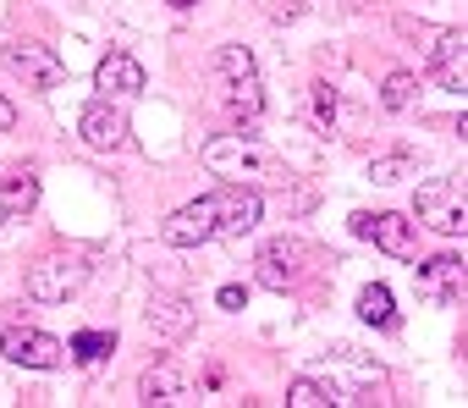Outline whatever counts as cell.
Masks as SVG:
<instances>
[{"instance_id":"1","label":"cell","mask_w":468,"mask_h":408,"mask_svg":"<svg viewBox=\"0 0 468 408\" xmlns=\"http://www.w3.org/2000/svg\"><path fill=\"white\" fill-rule=\"evenodd\" d=\"M260 227V193L254 188H238V182H226L193 204H182L176 216H165L160 238L171 249H198V243H215V238H243Z\"/></svg>"},{"instance_id":"2","label":"cell","mask_w":468,"mask_h":408,"mask_svg":"<svg viewBox=\"0 0 468 408\" xmlns=\"http://www.w3.org/2000/svg\"><path fill=\"white\" fill-rule=\"evenodd\" d=\"M198 160L209 166V177H220V182H238V188H287L292 182V171L260 144V138H249V133H215L204 149H198Z\"/></svg>"},{"instance_id":"3","label":"cell","mask_w":468,"mask_h":408,"mask_svg":"<svg viewBox=\"0 0 468 408\" xmlns=\"http://www.w3.org/2000/svg\"><path fill=\"white\" fill-rule=\"evenodd\" d=\"M413 216L441 232V238H463L468 232V193L457 177H430L419 193H413Z\"/></svg>"},{"instance_id":"4","label":"cell","mask_w":468,"mask_h":408,"mask_svg":"<svg viewBox=\"0 0 468 408\" xmlns=\"http://www.w3.org/2000/svg\"><path fill=\"white\" fill-rule=\"evenodd\" d=\"M89 287V265L78 254H50L39 265H28V298L39 304H67Z\"/></svg>"},{"instance_id":"5","label":"cell","mask_w":468,"mask_h":408,"mask_svg":"<svg viewBox=\"0 0 468 408\" xmlns=\"http://www.w3.org/2000/svg\"><path fill=\"white\" fill-rule=\"evenodd\" d=\"M6 67L23 78V89H34V94H50L61 78H67V67H61V56L50 50V45H28V39H17V45H6Z\"/></svg>"},{"instance_id":"6","label":"cell","mask_w":468,"mask_h":408,"mask_svg":"<svg viewBox=\"0 0 468 408\" xmlns=\"http://www.w3.org/2000/svg\"><path fill=\"white\" fill-rule=\"evenodd\" d=\"M0 353H6L12 364H28V370H56L67 359V342L50 337V331H34V326H12L6 337H0Z\"/></svg>"},{"instance_id":"7","label":"cell","mask_w":468,"mask_h":408,"mask_svg":"<svg viewBox=\"0 0 468 408\" xmlns=\"http://www.w3.org/2000/svg\"><path fill=\"white\" fill-rule=\"evenodd\" d=\"M430 78L441 89H452V94L468 89V39H463V28L435 34V45H430Z\"/></svg>"},{"instance_id":"8","label":"cell","mask_w":468,"mask_h":408,"mask_svg":"<svg viewBox=\"0 0 468 408\" xmlns=\"http://www.w3.org/2000/svg\"><path fill=\"white\" fill-rule=\"evenodd\" d=\"M138 392H144V403H160V408H171V403H198V386H193V375H187L176 359L149 364L144 381H138Z\"/></svg>"},{"instance_id":"9","label":"cell","mask_w":468,"mask_h":408,"mask_svg":"<svg viewBox=\"0 0 468 408\" xmlns=\"http://www.w3.org/2000/svg\"><path fill=\"white\" fill-rule=\"evenodd\" d=\"M353 232L358 238H369L375 249H386V254H397V260H413V221L408 216H369V210H358L353 216Z\"/></svg>"},{"instance_id":"10","label":"cell","mask_w":468,"mask_h":408,"mask_svg":"<svg viewBox=\"0 0 468 408\" xmlns=\"http://www.w3.org/2000/svg\"><path fill=\"white\" fill-rule=\"evenodd\" d=\"M303 260H309V243H298V238H276V243L260 254V287L287 293V287L303 276Z\"/></svg>"},{"instance_id":"11","label":"cell","mask_w":468,"mask_h":408,"mask_svg":"<svg viewBox=\"0 0 468 408\" xmlns=\"http://www.w3.org/2000/svg\"><path fill=\"white\" fill-rule=\"evenodd\" d=\"M413 276H419V293H424L430 304H457L463 287H468V271H463V260H452V254H435V260L413 265Z\"/></svg>"},{"instance_id":"12","label":"cell","mask_w":468,"mask_h":408,"mask_svg":"<svg viewBox=\"0 0 468 408\" xmlns=\"http://www.w3.org/2000/svg\"><path fill=\"white\" fill-rule=\"evenodd\" d=\"M78 133H83V144L89 149H127V116L111 105V100H94L83 116H78Z\"/></svg>"},{"instance_id":"13","label":"cell","mask_w":468,"mask_h":408,"mask_svg":"<svg viewBox=\"0 0 468 408\" xmlns=\"http://www.w3.org/2000/svg\"><path fill=\"white\" fill-rule=\"evenodd\" d=\"M215 89H220V105H226V116H238L243 127H254V122L265 116L260 72H249V78H226V83H215Z\"/></svg>"},{"instance_id":"14","label":"cell","mask_w":468,"mask_h":408,"mask_svg":"<svg viewBox=\"0 0 468 408\" xmlns=\"http://www.w3.org/2000/svg\"><path fill=\"white\" fill-rule=\"evenodd\" d=\"M94 89L111 100V94H138L144 89V67L133 61V56H122V50H111L100 67H94Z\"/></svg>"},{"instance_id":"15","label":"cell","mask_w":468,"mask_h":408,"mask_svg":"<svg viewBox=\"0 0 468 408\" xmlns=\"http://www.w3.org/2000/svg\"><path fill=\"white\" fill-rule=\"evenodd\" d=\"M149 326H154L165 342H182V337L193 331V304H182V298H171V293H154V304H149Z\"/></svg>"},{"instance_id":"16","label":"cell","mask_w":468,"mask_h":408,"mask_svg":"<svg viewBox=\"0 0 468 408\" xmlns=\"http://www.w3.org/2000/svg\"><path fill=\"white\" fill-rule=\"evenodd\" d=\"M39 204V177H0V227L6 221H17V216H28Z\"/></svg>"},{"instance_id":"17","label":"cell","mask_w":468,"mask_h":408,"mask_svg":"<svg viewBox=\"0 0 468 408\" xmlns=\"http://www.w3.org/2000/svg\"><path fill=\"white\" fill-rule=\"evenodd\" d=\"M358 320H364V326H380V331H397V304H391V287L369 282V287L358 293Z\"/></svg>"},{"instance_id":"18","label":"cell","mask_w":468,"mask_h":408,"mask_svg":"<svg viewBox=\"0 0 468 408\" xmlns=\"http://www.w3.org/2000/svg\"><path fill=\"white\" fill-rule=\"evenodd\" d=\"M116 353V337L111 331H78L72 342H67V359H78V364H100V359H111Z\"/></svg>"},{"instance_id":"19","label":"cell","mask_w":468,"mask_h":408,"mask_svg":"<svg viewBox=\"0 0 468 408\" xmlns=\"http://www.w3.org/2000/svg\"><path fill=\"white\" fill-rule=\"evenodd\" d=\"M413 100H419V78H413V72H391L386 89H380V105H386V111H408Z\"/></svg>"},{"instance_id":"20","label":"cell","mask_w":468,"mask_h":408,"mask_svg":"<svg viewBox=\"0 0 468 408\" xmlns=\"http://www.w3.org/2000/svg\"><path fill=\"white\" fill-rule=\"evenodd\" d=\"M287 403H292V408H325V403H336V397H331V392H325L320 381H309V375H298V381L287 386Z\"/></svg>"},{"instance_id":"21","label":"cell","mask_w":468,"mask_h":408,"mask_svg":"<svg viewBox=\"0 0 468 408\" xmlns=\"http://www.w3.org/2000/svg\"><path fill=\"white\" fill-rule=\"evenodd\" d=\"M408 171H413L408 155H380V160H369V177H375V182H397V177H408Z\"/></svg>"},{"instance_id":"22","label":"cell","mask_w":468,"mask_h":408,"mask_svg":"<svg viewBox=\"0 0 468 408\" xmlns=\"http://www.w3.org/2000/svg\"><path fill=\"white\" fill-rule=\"evenodd\" d=\"M314 111H320V122H336V94H331V83H314Z\"/></svg>"},{"instance_id":"23","label":"cell","mask_w":468,"mask_h":408,"mask_svg":"<svg viewBox=\"0 0 468 408\" xmlns=\"http://www.w3.org/2000/svg\"><path fill=\"white\" fill-rule=\"evenodd\" d=\"M249 304V287H220V309H243Z\"/></svg>"},{"instance_id":"24","label":"cell","mask_w":468,"mask_h":408,"mask_svg":"<svg viewBox=\"0 0 468 408\" xmlns=\"http://www.w3.org/2000/svg\"><path fill=\"white\" fill-rule=\"evenodd\" d=\"M6 127H17V105H12L6 94H0V133H6Z\"/></svg>"},{"instance_id":"25","label":"cell","mask_w":468,"mask_h":408,"mask_svg":"<svg viewBox=\"0 0 468 408\" xmlns=\"http://www.w3.org/2000/svg\"><path fill=\"white\" fill-rule=\"evenodd\" d=\"M171 6H193V0H171Z\"/></svg>"}]
</instances>
